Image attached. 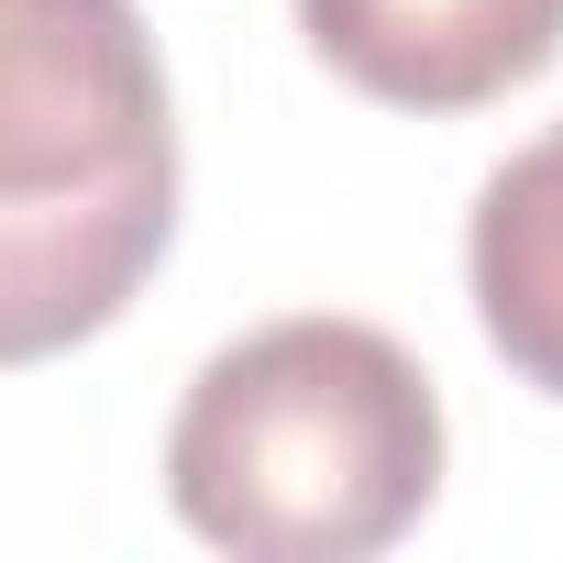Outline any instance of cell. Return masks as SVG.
Masks as SVG:
<instances>
[{"label":"cell","mask_w":563,"mask_h":563,"mask_svg":"<svg viewBox=\"0 0 563 563\" xmlns=\"http://www.w3.org/2000/svg\"><path fill=\"white\" fill-rule=\"evenodd\" d=\"M310 56L387 111H486L563 56V0H299Z\"/></svg>","instance_id":"cell-3"},{"label":"cell","mask_w":563,"mask_h":563,"mask_svg":"<svg viewBox=\"0 0 563 563\" xmlns=\"http://www.w3.org/2000/svg\"><path fill=\"white\" fill-rule=\"evenodd\" d=\"M442 387L376 321L299 310L221 343L166 420V508L243 563H365L442 497Z\"/></svg>","instance_id":"cell-1"},{"label":"cell","mask_w":563,"mask_h":563,"mask_svg":"<svg viewBox=\"0 0 563 563\" xmlns=\"http://www.w3.org/2000/svg\"><path fill=\"white\" fill-rule=\"evenodd\" d=\"M464 288L497 343V365L541 398H563V122L530 133L464 221Z\"/></svg>","instance_id":"cell-4"},{"label":"cell","mask_w":563,"mask_h":563,"mask_svg":"<svg viewBox=\"0 0 563 563\" xmlns=\"http://www.w3.org/2000/svg\"><path fill=\"white\" fill-rule=\"evenodd\" d=\"M177 243V100L133 0H0V365L100 343Z\"/></svg>","instance_id":"cell-2"}]
</instances>
